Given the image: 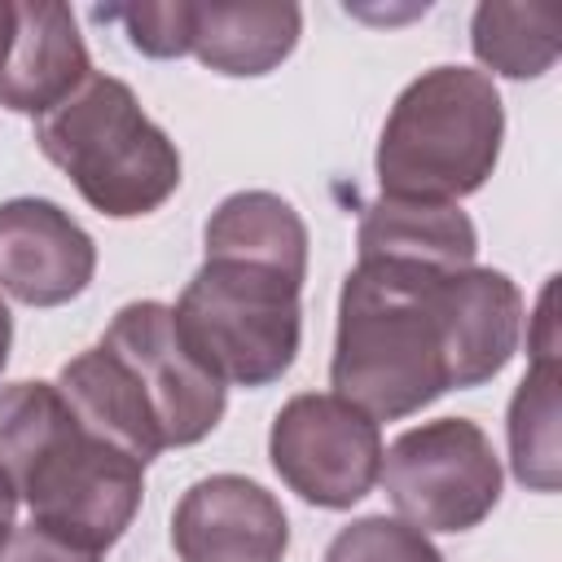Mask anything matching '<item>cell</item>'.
<instances>
[{"mask_svg": "<svg viewBox=\"0 0 562 562\" xmlns=\"http://www.w3.org/2000/svg\"><path fill=\"white\" fill-rule=\"evenodd\" d=\"M505 140L496 83L474 66H430L391 105L378 136L382 198L457 202L487 184Z\"/></svg>", "mask_w": 562, "mask_h": 562, "instance_id": "4", "label": "cell"}, {"mask_svg": "<svg viewBox=\"0 0 562 562\" xmlns=\"http://www.w3.org/2000/svg\"><path fill=\"white\" fill-rule=\"evenodd\" d=\"M303 281L228 255H206L171 316L189 356L224 386H268L290 373L303 342Z\"/></svg>", "mask_w": 562, "mask_h": 562, "instance_id": "6", "label": "cell"}, {"mask_svg": "<svg viewBox=\"0 0 562 562\" xmlns=\"http://www.w3.org/2000/svg\"><path fill=\"white\" fill-rule=\"evenodd\" d=\"M57 391L92 435L140 465L206 439L228 404V386L189 356L171 307L158 299L119 307L105 334L61 364Z\"/></svg>", "mask_w": 562, "mask_h": 562, "instance_id": "1", "label": "cell"}, {"mask_svg": "<svg viewBox=\"0 0 562 562\" xmlns=\"http://www.w3.org/2000/svg\"><path fill=\"white\" fill-rule=\"evenodd\" d=\"M0 562H101V553L66 540L40 522H26V527H13V536L4 540Z\"/></svg>", "mask_w": 562, "mask_h": 562, "instance_id": "20", "label": "cell"}, {"mask_svg": "<svg viewBox=\"0 0 562 562\" xmlns=\"http://www.w3.org/2000/svg\"><path fill=\"white\" fill-rule=\"evenodd\" d=\"M558 356H531L527 378L518 382L505 417L514 479L531 492H558L562 483V443H558Z\"/></svg>", "mask_w": 562, "mask_h": 562, "instance_id": "17", "label": "cell"}, {"mask_svg": "<svg viewBox=\"0 0 562 562\" xmlns=\"http://www.w3.org/2000/svg\"><path fill=\"white\" fill-rule=\"evenodd\" d=\"M92 75L88 44L75 13L57 0L13 4V40L0 70V105L13 114L44 119L66 97H75Z\"/></svg>", "mask_w": 562, "mask_h": 562, "instance_id": "12", "label": "cell"}, {"mask_svg": "<svg viewBox=\"0 0 562 562\" xmlns=\"http://www.w3.org/2000/svg\"><path fill=\"white\" fill-rule=\"evenodd\" d=\"M0 470L26 501L31 522L92 553L123 540L145 496V465L92 435L57 382L0 386Z\"/></svg>", "mask_w": 562, "mask_h": 562, "instance_id": "2", "label": "cell"}, {"mask_svg": "<svg viewBox=\"0 0 562 562\" xmlns=\"http://www.w3.org/2000/svg\"><path fill=\"white\" fill-rule=\"evenodd\" d=\"M35 145L70 176L79 198L110 220L149 215L180 189L176 140L114 75L92 70L75 97L35 119Z\"/></svg>", "mask_w": 562, "mask_h": 562, "instance_id": "5", "label": "cell"}, {"mask_svg": "<svg viewBox=\"0 0 562 562\" xmlns=\"http://www.w3.org/2000/svg\"><path fill=\"white\" fill-rule=\"evenodd\" d=\"M325 562H443V553L404 518L364 514L329 540Z\"/></svg>", "mask_w": 562, "mask_h": 562, "instance_id": "18", "label": "cell"}, {"mask_svg": "<svg viewBox=\"0 0 562 562\" xmlns=\"http://www.w3.org/2000/svg\"><path fill=\"white\" fill-rule=\"evenodd\" d=\"M443 277V268L404 259H356L338 294L334 395L351 400L373 422H400L452 391Z\"/></svg>", "mask_w": 562, "mask_h": 562, "instance_id": "3", "label": "cell"}, {"mask_svg": "<svg viewBox=\"0 0 562 562\" xmlns=\"http://www.w3.org/2000/svg\"><path fill=\"white\" fill-rule=\"evenodd\" d=\"M299 35V4H193V57L215 75H268L294 53Z\"/></svg>", "mask_w": 562, "mask_h": 562, "instance_id": "14", "label": "cell"}, {"mask_svg": "<svg viewBox=\"0 0 562 562\" xmlns=\"http://www.w3.org/2000/svg\"><path fill=\"white\" fill-rule=\"evenodd\" d=\"M470 48L492 75L540 79L562 53V18L558 9H544V4L487 0L470 18Z\"/></svg>", "mask_w": 562, "mask_h": 562, "instance_id": "16", "label": "cell"}, {"mask_svg": "<svg viewBox=\"0 0 562 562\" xmlns=\"http://www.w3.org/2000/svg\"><path fill=\"white\" fill-rule=\"evenodd\" d=\"M202 241H206V255L268 263L299 281L307 277V224L281 193H268V189L228 193L211 211Z\"/></svg>", "mask_w": 562, "mask_h": 562, "instance_id": "15", "label": "cell"}, {"mask_svg": "<svg viewBox=\"0 0 562 562\" xmlns=\"http://www.w3.org/2000/svg\"><path fill=\"white\" fill-rule=\"evenodd\" d=\"M527 325L522 290L501 268H461L443 277V342L452 386L492 382L518 351Z\"/></svg>", "mask_w": 562, "mask_h": 562, "instance_id": "11", "label": "cell"}, {"mask_svg": "<svg viewBox=\"0 0 562 562\" xmlns=\"http://www.w3.org/2000/svg\"><path fill=\"white\" fill-rule=\"evenodd\" d=\"M171 544L180 562H281L290 549V518L255 479L211 474L176 501Z\"/></svg>", "mask_w": 562, "mask_h": 562, "instance_id": "10", "label": "cell"}, {"mask_svg": "<svg viewBox=\"0 0 562 562\" xmlns=\"http://www.w3.org/2000/svg\"><path fill=\"white\" fill-rule=\"evenodd\" d=\"M9 347H13V316H9V307H4V299H0V373H4V364H9Z\"/></svg>", "mask_w": 562, "mask_h": 562, "instance_id": "22", "label": "cell"}, {"mask_svg": "<svg viewBox=\"0 0 562 562\" xmlns=\"http://www.w3.org/2000/svg\"><path fill=\"white\" fill-rule=\"evenodd\" d=\"M101 22H123L127 44L145 57H184L193 53V4H105Z\"/></svg>", "mask_w": 562, "mask_h": 562, "instance_id": "19", "label": "cell"}, {"mask_svg": "<svg viewBox=\"0 0 562 562\" xmlns=\"http://www.w3.org/2000/svg\"><path fill=\"white\" fill-rule=\"evenodd\" d=\"M360 259H404L422 268H474L479 233L457 202H408L378 198L364 206L356 228Z\"/></svg>", "mask_w": 562, "mask_h": 562, "instance_id": "13", "label": "cell"}, {"mask_svg": "<svg viewBox=\"0 0 562 562\" xmlns=\"http://www.w3.org/2000/svg\"><path fill=\"white\" fill-rule=\"evenodd\" d=\"M97 241L48 198L0 202V290L26 307H61L88 290Z\"/></svg>", "mask_w": 562, "mask_h": 562, "instance_id": "9", "label": "cell"}, {"mask_svg": "<svg viewBox=\"0 0 562 562\" xmlns=\"http://www.w3.org/2000/svg\"><path fill=\"white\" fill-rule=\"evenodd\" d=\"M395 514L417 531H470L501 501V457L470 417H439L382 448L378 470Z\"/></svg>", "mask_w": 562, "mask_h": 562, "instance_id": "7", "label": "cell"}, {"mask_svg": "<svg viewBox=\"0 0 562 562\" xmlns=\"http://www.w3.org/2000/svg\"><path fill=\"white\" fill-rule=\"evenodd\" d=\"M272 470L290 492L321 509H347L364 501L382 470L378 422L334 391L290 395L268 430Z\"/></svg>", "mask_w": 562, "mask_h": 562, "instance_id": "8", "label": "cell"}, {"mask_svg": "<svg viewBox=\"0 0 562 562\" xmlns=\"http://www.w3.org/2000/svg\"><path fill=\"white\" fill-rule=\"evenodd\" d=\"M18 518V487H13V479L0 470V549H4V540L13 536V522Z\"/></svg>", "mask_w": 562, "mask_h": 562, "instance_id": "21", "label": "cell"}, {"mask_svg": "<svg viewBox=\"0 0 562 562\" xmlns=\"http://www.w3.org/2000/svg\"><path fill=\"white\" fill-rule=\"evenodd\" d=\"M9 40H13V4H9V0H0V70H4Z\"/></svg>", "mask_w": 562, "mask_h": 562, "instance_id": "23", "label": "cell"}]
</instances>
